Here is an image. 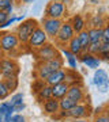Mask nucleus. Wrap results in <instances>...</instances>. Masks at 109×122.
Listing matches in <instances>:
<instances>
[{"mask_svg": "<svg viewBox=\"0 0 109 122\" xmlns=\"http://www.w3.org/2000/svg\"><path fill=\"white\" fill-rule=\"evenodd\" d=\"M38 26L40 25L35 19L29 18V19H25L23 22H21V25H18L14 33L17 34V37H18V39H19L21 44H27L30 35L33 34V31H34Z\"/></svg>", "mask_w": 109, "mask_h": 122, "instance_id": "nucleus-1", "label": "nucleus"}, {"mask_svg": "<svg viewBox=\"0 0 109 122\" xmlns=\"http://www.w3.org/2000/svg\"><path fill=\"white\" fill-rule=\"evenodd\" d=\"M0 45H1L3 53H8V54L14 56V52L18 50L21 42H19V39H18L15 33L4 31V33H0Z\"/></svg>", "mask_w": 109, "mask_h": 122, "instance_id": "nucleus-2", "label": "nucleus"}, {"mask_svg": "<svg viewBox=\"0 0 109 122\" xmlns=\"http://www.w3.org/2000/svg\"><path fill=\"white\" fill-rule=\"evenodd\" d=\"M67 12V7L60 0H52L46 4L45 8V16L52 19H61Z\"/></svg>", "mask_w": 109, "mask_h": 122, "instance_id": "nucleus-3", "label": "nucleus"}, {"mask_svg": "<svg viewBox=\"0 0 109 122\" xmlns=\"http://www.w3.org/2000/svg\"><path fill=\"white\" fill-rule=\"evenodd\" d=\"M0 71H1L0 75L3 76V79L14 77L19 73V65L15 60L4 57V58H0Z\"/></svg>", "mask_w": 109, "mask_h": 122, "instance_id": "nucleus-4", "label": "nucleus"}, {"mask_svg": "<svg viewBox=\"0 0 109 122\" xmlns=\"http://www.w3.org/2000/svg\"><path fill=\"white\" fill-rule=\"evenodd\" d=\"M35 56H37V60L40 62H45V61H49V60H52V58L60 57V52L52 44L46 42L45 45H42L41 48H38L35 50Z\"/></svg>", "mask_w": 109, "mask_h": 122, "instance_id": "nucleus-5", "label": "nucleus"}, {"mask_svg": "<svg viewBox=\"0 0 109 122\" xmlns=\"http://www.w3.org/2000/svg\"><path fill=\"white\" fill-rule=\"evenodd\" d=\"M93 83L94 86L97 87L98 92L101 94H105V92H108L109 90V75L108 72L105 69H98L94 71V76H93Z\"/></svg>", "mask_w": 109, "mask_h": 122, "instance_id": "nucleus-6", "label": "nucleus"}, {"mask_svg": "<svg viewBox=\"0 0 109 122\" xmlns=\"http://www.w3.org/2000/svg\"><path fill=\"white\" fill-rule=\"evenodd\" d=\"M72 37H75V31L72 26L70 25V22H63L56 37H55V41H56L57 45H67Z\"/></svg>", "mask_w": 109, "mask_h": 122, "instance_id": "nucleus-7", "label": "nucleus"}, {"mask_svg": "<svg viewBox=\"0 0 109 122\" xmlns=\"http://www.w3.org/2000/svg\"><path fill=\"white\" fill-rule=\"evenodd\" d=\"M48 42V35L45 34V31L42 30V27L38 26L33 31V34L30 35V38L27 41V46L31 49V50H37L38 48H41L42 45H45Z\"/></svg>", "mask_w": 109, "mask_h": 122, "instance_id": "nucleus-8", "label": "nucleus"}, {"mask_svg": "<svg viewBox=\"0 0 109 122\" xmlns=\"http://www.w3.org/2000/svg\"><path fill=\"white\" fill-rule=\"evenodd\" d=\"M61 19H52V18H44L42 22H41V27H42V30L45 31V34L48 35V38H53L56 37L57 31L60 29L61 26Z\"/></svg>", "mask_w": 109, "mask_h": 122, "instance_id": "nucleus-9", "label": "nucleus"}, {"mask_svg": "<svg viewBox=\"0 0 109 122\" xmlns=\"http://www.w3.org/2000/svg\"><path fill=\"white\" fill-rule=\"evenodd\" d=\"M67 98H70L71 100H74L75 103H83L86 95H85V90H83L82 84L76 83V84L70 86L68 92H67Z\"/></svg>", "mask_w": 109, "mask_h": 122, "instance_id": "nucleus-10", "label": "nucleus"}, {"mask_svg": "<svg viewBox=\"0 0 109 122\" xmlns=\"http://www.w3.org/2000/svg\"><path fill=\"white\" fill-rule=\"evenodd\" d=\"M90 114V107L85 103H78L71 110L67 111V118L71 119H79V118H86Z\"/></svg>", "mask_w": 109, "mask_h": 122, "instance_id": "nucleus-11", "label": "nucleus"}, {"mask_svg": "<svg viewBox=\"0 0 109 122\" xmlns=\"http://www.w3.org/2000/svg\"><path fill=\"white\" fill-rule=\"evenodd\" d=\"M79 60H80V62L82 64H85V65L89 68V69H98L101 65V60L100 58H97L96 56H93V54H90V53L87 52H83L80 56H79Z\"/></svg>", "mask_w": 109, "mask_h": 122, "instance_id": "nucleus-12", "label": "nucleus"}, {"mask_svg": "<svg viewBox=\"0 0 109 122\" xmlns=\"http://www.w3.org/2000/svg\"><path fill=\"white\" fill-rule=\"evenodd\" d=\"M67 72H68V71H65V69H59V71L52 72V73L48 76V79L45 80V84L53 87V86H56V84H60V83H63V81H65Z\"/></svg>", "mask_w": 109, "mask_h": 122, "instance_id": "nucleus-13", "label": "nucleus"}, {"mask_svg": "<svg viewBox=\"0 0 109 122\" xmlns=\"http://www.w3.org/2000/svg\"><path fill=\"white\" fill-rule=\"evenodd\" d=\"M52 72H55V71H53L46 62H38L37 66H35V76H37L38 80H42V81H45Z\"/></svg>", "mask_w": 109, "mask_h": 122, "instance_id": "nucleus-14", "label": "nucleus"}, {"mask_svg": "<svg viewBox=\"0 0 109 122\" xmlns=\"http://www.w3.org/2000/svg\"><path fill=\"white\" fill-rule=\"evenodd\" d=\"M68 88H70V84L63 81L60 84H56V86H53L52 87V98L55 99L60 100L63 99L64 96H67V92H68Z\"/></svg>", "mask_w": 109, "mask_h": 122, "instance_id": "nucleus-15", "label": "nucleus"}, {"mask_svg": "<svg viewBox=\"0 0 109 122\" xmlns=\"http://www.w3.org/2000/svg\"><path fill=\"white\" fill-rule=\"evenodd\" d=\"M44 111L48 114V115H56L60 111V106H59V100L55 98L45 100L44 102Z\"/></svg>", "mask_w": 109, "mask_h": 122, "instance_id": "nucleus-16", "label": "nucleus"}, {"mask_svg": "<svg viewBox=\"0 0 109 122\" xmlns=\"http://www.w3.org/2000/svg\"><path fill=\"white\" fill-rule=\"evenodd\" d=\"M68 22H70V25L72 26V29H74V31L76 34H79L83 30H86V22H85V19L80 15H78V14H75Z\"/></svg>", "mask_w": 109, "mask_h": 122, "instance_id": "nucleus-17", "label": "nucleus"}, {"mask_svg": "<svg viewBox=\"0 0 109 122\" xmlns=\"http://www.w3.org/2000/svg\"><path fill=\"white\" fill-rule=\"evenodd\" d=\"M67 49H68V50H70L74 56H76V57H79L80 54H82V48H80V44H79V39H78L76 35L72 37L71 41L67 44Z\"/></svg>", "mask_w": 109, "mask_h": 122, "instance_id": "nucleus-18", "label": "nucleus"}, {"mask_svg": "<svg viewBox=\"0 0 109 122\" xmlns=\"http://www.w3.org/2000/svg\"><path fill=\"white\" fill-rule=\"evenodd\" d=\"M51 98H52V87L48 84H44V87L40 91H37V99L44 103L45 100L51 99Z\"/></svg>", "mask_w": 109, "mask_h": 122, "instance_id": "nucleus-19", "label": "nucleus"}, {"mask_svg": "<svg viewBox=\"0 0 109 122\" xmlns=\"http://www.w3.org/2000/svg\"><path fill=\"white\" fill-rule=\"evenodd\" d=\"M76 37H78L79 44H80V48H82V53H83V52H87V49H89V45H90V38H89L87 30L80 31V33L76 35Z\"/></svg>", "mask_w": 109, "mask_h": 122, "instance_id": "nucleus-20", "label": "nucleus"}, {"mask_svg": "<svg viewBox=\"0 0 109 122\" xmlns=\"http://www.w3.org/2000/svg\"><path fill=\"white\" fill-rule=\"evenodd\" d=\"M87 34H89V38H90V44H92V42H100L101 37H102V29L90 27V29L87 30Z\"/></svg>", "mask_w": 109, "mask_h": 122, "instance_id": "nucleus-21", "label": "nucleus"}, {"mask_svg": "<svg viewBox=\"0 0 109 122\" xmlns=\"http://www.w3.org/2000/svg\"><path fill=\"white\" fill-rule=\"evenodd\" d=\"M75 105H78V103H75L74 100H71L70 98H67L64 96L63 99L59 100V106H60V111H68L74 107Z\"/></svg>", "mask_w": 109, "mask_h": 122, "instance_id": "nucleus-22", "label": "nucleus"}, {"mask_svg": "<svg viewBox=\"0 0 109 122\" xmlns=\"http://www.w3.org/2000/svg\"><path fill=\"white\" fill-rule=\"evenodd\" d=\"M6 87L8 88L10 94L14 92L15 90L18 88V84H19V80H18V76H14V77H7V79H3Z\"/></svg>", "mask_w": 109, "mask_h": 122, "instance_id": "nucleus-23", "label": "nucleus"}, {"mask_svg": "<svg viewBox=\"0 0 109 122\" xmlns=\"http://www.w3.org/2000/svg\"><path fill=\"white\" fill-rule=\"evenodd\" d=\"M53 71H59V69H63V65H64V61H63V57H56V58H52L49 61H45Z\"/></svg>", "mask_w": 109, "mask_h": 122, "instance_id": "nucleus-24", "label": "nucleus"}, {"mask_svg": "<svg viewBox=\"0 0 109 122\" xmlns=\"http://www.w3.org/2000/svg\"><path fill=\"white\" fill-rule=\"evenodd\" d=\"M90 25H92V27H98V29H102V27H104V25H105V20H104V18L101 16L100 14H97V15H94V16H93Z\"/></svg>", "mask_w": 109, "mask_h": 122, "instance_id": "nucleus-25", "label": "nucleus"}, {"mask_svg": "<svg viewBox=\"0 0 109 122\" xmlns=\"http://www.w3.org/2000/svg\"><path fill=\"white\" fill-rule=\"evenodd\" d=\"M101 44L102 42H92L89 45V49H87V53H90L93 56H98L100 54V48H101Z\"/></svg>", "mask_w": 109, "mask_h": 122, "instance_id": "nucleus-26", "label": "nucleus"}, {"mask_svg": "<svg viewBox=\"0 0 109 122\" xmlns=\"http://www.w3.org/2000/svg\"><path fill=\"white\" fill-rule=\"evenodd\" d=\"M23 94L22 92H17V94H14L12 96H11V100H8L12 106H18V105H21V103H23Z\"/></svg>", "mask_w": 109, "mask_h": 122, "instance_id": "nucleus-27", "label": "nucleus"}, {"mask_svg": "<svg viewBox=\"0 0 109 122\" xmlns=\"http://www.w3.org/2000/svg\"><path fill=\"white\" fill-rule=\"evenodd\" d=\"M10 95V91H8V88L6 87V84L3 80H0V100H4L7 99Z\"/></svg>", "mask_w": 109, "mask_h": 122, "instance_id": "nucleus-28", "label": "nucleus"}, {"mask_svg": "<svg viewBox=\"0 0 109 122\" xmlns=\"http://www.w3.org/2000/svg\"><path fill=\"white\" fill-rule=\"evenodd\" d=\"M44 7V0H35L33 3V14L34 15H40Z\"/></svg>", "mask_w": 109, "mask_h": 122, "instance_id": "nucleus-29", "label": "nucleus"}, {"mask_svg": "<svg viewBox=\"0 0 109 122\" xmlns=\"http://www.w3.org/2000/svg\"><path fill=\"white\" fill-rule=\"evenodd\" d=\"M93 122H109V114L108 113H100L97 114Z\"/></svg>", "mask_w": 109, "mask_h": 122, "instance_id": "nucleus-30", "label": "nucleus"}, {"mask_svg": "<svg viewBox=\"0 0 109 122\" xmlns=\"http://www.w3.org/2000/svg\"><path fill=\"white\" fill-rule=\"evenodd\" d=\"M101 42L109 44V25L102 27V37H101Z\"/></svg>", "mask_w": 109, "mask_h": 122, "instance_id": "nucleus-31", "label": "nucleus"}, {"mask_svg": "<svg viewBox=\"0 0 109 122\" xmlns=\"http://www.w3.org/2000/svg\"><path fill=\"white\" fill-rule=\"evenodd\" d=\"M100 54L104 56L106 60L109 58V44H101V48H100Z\"/></svg>", "mask_w": 109, "mask_h": 122, "instance_id": "nucleus-32", "label": "nucleus"}, {"mask_svg": "<svg viewBox=\"0 0 109 122\" xmlns=\"http://www.w3.org/2000/svg\"><path fill=\"white\" fill-rule=\"evenodd\" d=\"M12 4H14V0H0V11H6Z\"/></svg>", "mask_w": 109, "mask_h": 122, "instance_id": "nucleus-33", "label": "nucleus"}, {"mask_svg": "<svg viewBox=\"0 0 109 122\" xmlns=\"http://www.w3.org/2000/svg\"><path fill=\"white\" fill-rule=\"evenodd\" d=\"M8 122H26V119H25V117L22 115V114H14L12 117L10 118V121Z\"/></svg>", "mask_w": 109, "mask_h": 122, "instance_id": "nucleus-34", "label": "nucleus"}, {"mask_svg": "<svg viewBox=\"0 0 109 122\" xmlns=\"http://www.w3.org/2000/svg\"><path fill=\"white\" fill-rule=\"evenodd\" d=\"M67 62H68V65H70L71 69L76 71V68H78V61H76V57H71V58H68Z\"/></svg>", "mask_w": 109, "mask_h": 122, "instance_id": "nucleus-35", "label": "nucleus"}, {"mask_svg": "<svg viewBox=\"0 0 109 122\" xmlns=\"http://www.w3.org/2000/svg\"><path fill=\"white\" fill-rule=\"evenodd\" d=\"M15 22H17V16H15V15H11V16L6 20L4 25H1V26H0V29H3V27H8V26H11V25H14Z\"/></svg>", "mask_w": 109, "mask_h": 122, "instance_id": "nucleus-36", "label": "nucleus"}, {"mask_svg": "<svg viewBox=\"0 0 109 122\" xmlns=\"http://www.w3.org/2000/svg\"><path fill=\"white\" fill-rule=\"evenodd\" d=\"M8 18H10V15L6 12V11H0V26H1V25H4L6 20H7Z\"/></svg>", "mask_w": 109, "mask_h": 122, "instance_id": "nucleus-37", "label": "nucleus"}, {"mask_svg": "<svg viewBox=\"0 0 109 122\" xmlns=\"http://www.w3.org/2000/svg\"><path fill=\"white\" fill-rule=\"evenodd\" d=\"M61 54H63V56H65V58H67V60H68V58H71V57H76V56H74V54H72V53H71L67 48L61 49Z\"/></svg>", "mask_w": 109, "mask_h": 122, "instance_id": "nucleus-38", "label": "nucleus"}, {"mask_svg": "<svg viewBox=\"0 0 109 122\" xmlns=\"http://www.w3.org/2000/svg\"><path fill=\"white\" fill-rule=\"evenodd\" d=\"M25 109H26V105H25V103H21V105H18V106H14V111H15L17 114H21Z\"/></svg>", "mask_w": 109, "mask_h": 122, "instance_id": "nucleus-39", "label": "nucleus"}, {"mask_svg": "<svg viewBox=\"0 0 109 122\" xmlns=\"http://www.w3.org/2000/svg\"><path fill=\"white\" fill-rule=\"evenodd\" d=\"M6 12H7V14H8V15H10V16H11V15H12V12H14V5H10V7H8V8H7V10H6Z\"/></svg>", "mask_w": 109, "mask_h": 122, "instance_id": "nucleus-40", "label": "nucleus"}, {"mask_svg": "<svg viewBox=\"0 0 109 122\" xmlns=\"http://www.w3.org/2000/svg\"><path fill=\"white\" fill-rule=\"evenodd\" d=\"M21 1L23 3V4H33L35 0H21Z\"/></svg>", "mask_w": 109, "mask_h": 122, "instance_id": "nucleus-41", "label": "nucleus"}, {"mask_svg": "<svg viewBox=\"0 0 109 122\" xmlns=\"http://www.w3.org/2000/svg\"><path fill=\"white\" fill-rule=\"evenodd\" d=\"M25 20V15H21V16H17V22H23Z\"/></svg>", "mask_w": 109, "mask_h": 122, "instance_id": "nucleus-42", "label": "nucleus"}, {"mask_svg": "<svg viewBox=\"0 0 109 122\" xmlns=\"http://www.w3.org/2000/svg\"><path fill=\"white\" fill-rule=\"evenodd\" d=\"M72 122H87V119H85V118H79V119H72Z\"/></svg>", "mask_w": 109, "mask_h": 122, "instance_id": "nucleus-43", "label": "nucleus"}, {"mask_svg": "<svg viewBox=\"0 0 109 122\" xmlns=\"http://www.w3.org/2000/svg\"><path fill=\"white\" fill-rule=\"evenodd\" d=\"M90 1H92L93 4H97V3H98V1H100V0H90Z\"/></svg>", "mask_w": 109, "mask_h": 122, "instance_id": "nucleus-44", "label": "nucleus"}, {"mask_svg": "<svg viewBox=\"0 0 109 122\" xmlns=\"http://www.w3.org/2000/svg\"><path fill=\"white\" fill-rule=\"evenodd\" d=\"M3 54V50H1V45H0V56Z\"/></svg>", "mask_w": 109, "mask_h": 122, "instance_id": "nucleus-45", "label": "nucleus"}, {"mask_svg": "<svg viewBox=\"0 0 109 122\" xmlns=\"http://www.w3.org/2000/svg\"><path fill=\"white\" fill-rule=\"evenodd\" d=\"M0 122H3V117L1 115H0Z\"/></svg>", "mask_w": 109, "mask_h": 122, "instance_id": "nucleus-46", "label": "nucleus"}, {"mask_svg": "<svg viewBox=\"0 0 109 122\" xmlns=\"http://www.w3.org/2000/svg\"><path fill=\"white\" fill-rule=\"evenodd\" d=\"M60 1H63V3H64V1H67V0H60Z\"/></svg>", "mask_w": 109, "mask_h": 122, "instance_id": "nucleus-47", "label": "nucleus"}, {"mask_svg": "<svg viewBox=\"0 0 109 122\" xmlns=\"http://www.w3.org/2000/svg\"><path fill=\"white\" fill-rule=\"evenodd\" d=\"M108 114H109V110H108Z\"/></svg>", "mask_w": 109, "mask_h": 122, "instance_id": "nucleus-48", "label": "nucleus"}, {"mask_svg": "<svg viewBox=\"0 0 109 122\" xmlns=\"http://www.w3.org/2000/svg\"><path fill=\"white\" fill-rule=\"evenodd\" d=\"M0 73H1V71H0Z\"/></svg>", "mask_w": 109, "mask_h": 122, "instance_id": "nucleus-49", "label": "nucleus"}]
</instances>
